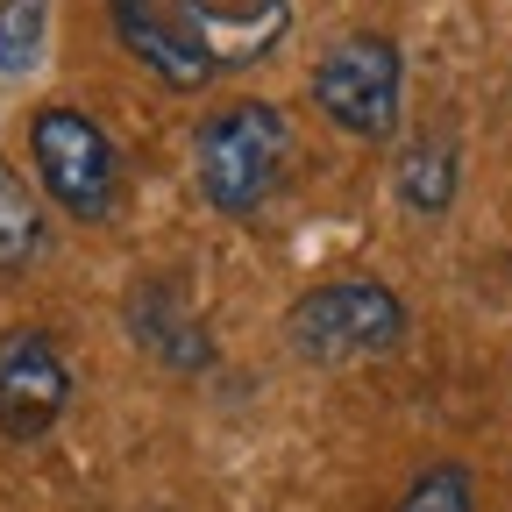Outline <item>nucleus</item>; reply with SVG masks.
Here are the masks:
<instances>
[{
    "label": "nucleus",
    "instance_id": "1",
    "mask_svg": "<svg viewBox=\"0 0 512 512\" xmlns=\"http://www.w3.org/2000/svg\"><path fill=\"white\" fill-rule=\"evenodd\" d=\"M285 157H292V121L271 100H228L192 136V178H200V200L221 221L264 214L285 178Z\"/></svg>",
    "mask_w": 512,
    "mask_h": 512
},
{
    "label": "nucleus",
    "instance_id": "2",
    "mask_svg": "<svg viewBox=\"0 0 512 512\" xmlns=\"http://www.w3.org/2000/svg\"><path fill=\"white\" fill-rule=\"evenodd\" d=\"M285 335L306 363L320 370H342V363H370V356H392L406 342V299L377 278H335V285H313Z\"/></svg>",
    "mask_w": 512,
    "mask_h": 512
},
{
    "label": "nucleus",
    "instance_id": "3",
    "mask_svg": "<svg viewBox=\"0 0 512 512\" xmlns=\"http://www.w3.org/2000/svg\"><path fill=\"white\" fill-rule=\"evenodd\" d=\"M406 100V57L384 29H349L313 64V107L356 143H392Z\"/></svg>",
    "mask_w": 512,
    "mask_h": 512
},
{
    "label": "nucleus",
    "instance_id": "4",
    "mask_svg": "<svg viewBox=\"0 0 512 512\" xmlns=\"http://www.w3.org/2000/svg\"><path fill=\"white\" fill-rule=\"evenodd\" d=\"M29 164L43 200L72 221H107L121 200V157L86 107H36L29 114Z\"/></svg>",
    "mask_w": 512,
    "mask_h": 512
},
{
    "label": "nucleus",
    "instance_id": "5",
    "mask_svg": "<svg viewBox=\"0 0 512 512\" xmlns=\"http://www.w3.org/2000/svg\"><path fill=\"white\" fill-rule=\"evenodd\" d=\"M64 406H72V363H64L57 335L15 328L0 335V434L8 441H43Z\"/></svg>",
    "mask_w": 512,
    "mask_h": 512
},
{
    "label": "nucleus",
    "instance_id": "6",
    "mask_svg": "<svg viewBox=\"0 0 512 512\" xmlns=\"http://www.w3.org/2000/svg\"><path fill=\"white\" fill-rule=\"evenodd\" d=\"M185 36L200 43V57L214 72H249L264 64L285 29H292V0H171Z\"/></svg>",
    "mask_w": 512,
    "mask_h": 512
},
{
    "label": "nucleus",
    "instance_id": "7",
    "mask_svg": "<svg viewBox=\"0 0 512 512\" xmlns=\"http://www.w3.org/2000/svg\"><path fill=\"white\" fill-rule=\"evenodd\" d=\"M128 335H136V349L157 370H171V377L214 370V335H207L200 306L185 299L178 278H143L136 292H128Z\"/></svg>",
    "mask_w": 512,
    "mask_h": 512
},
{
    "label": "nucleus",
    "instance_id": "8",
    "mask_svg": "<svg viewBox=\"0 0 512 512\" xmlns=\"http://www.w3.org/2000/svg\"><path fill=\"white\" fill-rule=\"evenodd\" d=\"M107 15H114V43L136 57L157 86L192 93V86L214 79V64L200 57V43L185 36V22H178L171 0H107Z\"/></svg>",
    "mask_w": 512,
    "mask_h": 512
},
{
    "label": "nucleus",
    "instance_id": "9",
    "mask_svg": "<svg viewBox=\"0 0 512 512\" xmlns=\"http://www.w3.org/2000/svg\"><path fill=\"white\" fill-rule=\"evenodd\" d=\"M50 256V214L43 185H29L8 157H0V278H22Z\"/></svg>",
    "mask_w": 512,
    "mask_h": 512
},
{
    "label": "nucleus",
    "instance_id": "10",
    "mask_svg": "<svg viewBox=\"0 0 512 512\" xmlns=\"http://www.w3.org/2000/svg\"><path fill=\"white\" fill-rule=\"evenodd\" d=\"M399 200H406V214H420V221L448 214V200H456V136L427 128V136H413V143L399 150Z\"/></svg>",
    "mask_w": 512,
    "mask_h": 512
},
{
    "label": "nucleus",
    "instance_id": "11",
    "mask_svg": "<svg viewBox=\"0 0 512 512\" xmlns=\"http://www.w3.org/2000/svg\"><path fill=\"white\" fill-rule=\"evenodd\" d=\"M50 43V0H0V79H29Z\"/></svg>",
    "mask_w": 512,
    "mask_h": 512
},
{
    "label": "nucleus",
    "instance_id": "12",
    "mask_svg": "<svg viewBox=\"0 0 512 512\" xmlns=\"http://www.w3.org/2000/svg\"><path fill=\"white\" fill-rule=\"evenodd\" d=\"M399 512H477V484H470L463 463H427V470L406 484Z\"/></svg>",
    "mask_w": 512,
    "mask_h": 512
}]
</instances>
